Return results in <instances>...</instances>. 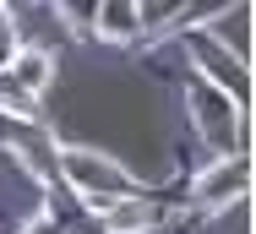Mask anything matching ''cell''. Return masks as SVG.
Listing matches in <instances>:
<instances>
[{"mask_svg": "<svg viewBox=\"0 0 256 234\" xmlns=\"http://www.w3.org/2000/svg\"><path fill=\"white\" fill-rule=\"evenodd\" d=\"M60 169L66 180L82 190V196H109V190H126V169L104 152H88V147H60Z\"/></svg>", "mask_w": 256, "mask_h": 234, "instance_id": "6da1fadb", "label": "cell"}, {"mask_svg": "<svg viewBox=\"0 0 256 234\" xmlns=\"http://www.w3.org/2000/svg\"><path fill=\"white\" fill-rule=\"evenodd\" d=\"M240 190H246V158H224V164H212L202 180L191 186V202L196 207H218V202H229Z\"/></svg>", "mask_w": 256, "mask_h": 234, "instance_id": "7a4b0ae2", "label": "cell"}, {"mask_svg": "<svg viewBox=\"0 0 256 234\" xmlns=\"http://www.w3.org/2000/svg\"><path fill=\"white\" fill-rule=\"evenodd\" d=\"M6 71H11V82H16L28 98H33V93H44V88L54 82V60L44 54V49H16Z\"/></svg>", "mask_w": 256, "mask_h": 234, "instance_id": "3957f363", "label": "cell"}, {"mask_svg": "<svg viewBox=\"0 0 256 234\" xmlns=\"http://www.w3.org/2000/svg\"><path fill=\"white\" fill-rule=\"evenodd\" d=\"M104 224H109V234H142V229H153V207L148 202H109Z\"/></svg>", "mask_w": 256, "mask_h": 234, "instance_id": "277c9868", "label": "cell"}, {"mask_svg": "<svg viewBox=\"0 0 256 234\" xmlns=\"http://www.w3.org/2000/svg\"><path fill=\"white\" fill-rule=\"evenodd\" d=\"M136 28H142V11H136L131 0H114V6H104V11H98V33H104V38H114V44L131 38Z\"/></svg>", "mask_w": 256, "mask_h": 234, "instance_id": "5b68a950", "label": "cell"}, {"mask_svg": "<svg viewBox=\"0 0 256 234\" xmlns=\"http://www.w3.org/2000/svg\"><path fill=\"white\" fill-rule=\"evenodd\" d=\"M22 234H60V224H54V218H33Z\"/></svg>", "mask_w": 256, "mask_h": 234, "instance_id": "8992f818", "label": "cell"}]
</instances>
